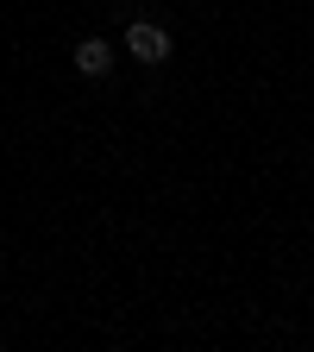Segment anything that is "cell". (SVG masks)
<instances>
[{
	"instance_id": "6da1fadb",
	"label": "cell",
	"mask_w": 314,
	"mask_h": 352,
	"mask_svg": "<svg viewBox=\"0 0 314 352\" xmlns=\"http://www.w3.org/2000/svg\"><path fill=\"white\" fill-rule=\"evenodd\" d=\"M126 51L139 57V63H164V57H170V32H164L157 19H132V25H126Z\"/></svg>"
},
{
	"instance_id": "7a4b0ae2",
	"label": "cell",
	"mask_w": 314,
	"mask_h": 352,
	"mask_svg": "<svg viewBox=\"0 0 314 352\" xmlns=\"http://www.w3.org/2000/svg\"><path fill=\"white\" fill-rule=\"evenodd\" d=\"M76 69H82V76H107V69H113V44H107V38H82V44H76Z\"/></svg>"
}]
</instances>
